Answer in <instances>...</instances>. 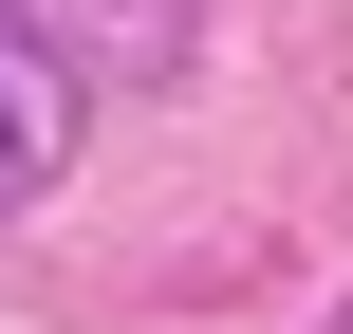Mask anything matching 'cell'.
I'll return each mask as SVG.
<instances>
[{
    "label": "cell",
    "mask_w": 353,
    "mask_h": 334,
    "mask_svg": "<svg viewBox=\"0 0 353 334\" xmlns=\"http://www.w3.org/2000/svg\"><path fill=\"white\" fill-rule=\"evenodd\" d=\"M0 19H19V37H56V56H74V93H93V74H112V93H168V74H186V37H205V0H0Z\"/></svg>",
    "instance_id": "6da1fadb"
},
{
    "label": "cell",
    "mask_w": 353,
    "mask_h": 334,
    "mask_svg": "<svg viewBox=\"0 0 353 334\" xmlns=\"http://www.w3.org/2000/svg\"><path fill=\"white\" fill-rule=\"evenodd\" d=\"M74 130H93V93H74V56L0 19V205H37V186H74Z\"/></svg>",
    "instance_id": "7a4b0ae2"
}]
</instances>
